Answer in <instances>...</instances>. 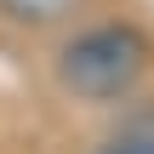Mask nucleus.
<instances>
[{
	"label": "nucleus",
	"instance_id": "nucleus-1",
	"mask_svg": "<svg viewBox=\"0 0 154 154\" xmlns=\"http://www.w3.org/2000/svg\"><path fill=\"white\" fill-rule=\"evenodd\" d=\"M149 69V40L131 23H91L57 51V86L80 103L126 97Z\"/></svg>",
	"mask_w": 154,
	"mask_h": 154
},
{
	"label": "nucleus",
	"instance_id": "nucleus-3",
	"mask_svg": "<svg viewBox=\"0 0 154 154\" xmlns=\"http://www.w3.org/2000/svg\"><path fill=\"white\" fill-rule=\"evenodd\" d=\"M103 154H154V137H120L114 149H103Z\"/></svg>",
	"mask_w": 154,
	"mask_h": 154
},
{
	"label": "nucleus",
	"instance_id": "nucleus-2",
	"mask_svg": "<svg viewBox=\"0 0 154 154\" xmlns=\"http://www.w3.org/2000/svg\"><path fill=\"white\" fill-rule=\"evenodd\" d=\"M80 0H0V17L17 23V29H51L74 11Z\"/></svg>",
	"mask_w": 154,
	"mask_h": 154
}]
</instances>
